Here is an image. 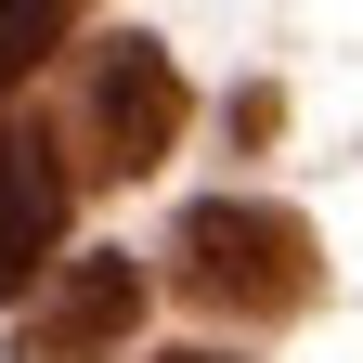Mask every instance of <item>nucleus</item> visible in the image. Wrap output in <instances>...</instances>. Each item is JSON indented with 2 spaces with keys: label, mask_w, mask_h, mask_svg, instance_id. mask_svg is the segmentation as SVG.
<instances>
[{
  "label": "nucleus",
  "mask_w": 363,
  "mask_h": 363,
  "mask_svg": "<svg viewBox=\"0 0 363 363\" xmlns=\"http://www.w3.org/2000/svg\"><path fill=\"white\" fill-rule=\"evenodd\" d=\"M169 286L195 311L272 325V311L311 298V220L298 208H259V195H208V208H182V234H169Z\"/></svg>",
  "instance_id": "nucleus-1"
},
{
  "label": "nucleus",
  "mask_w": 363,
  "mask_h": 363,
  "mask_svg": "<svg viewBox=\"0 0 363 363\" xmlns=\"http://www.w3.org/2000/svg\"><path fill=\"white\" fill-rule=\"evenodd\" d=\"M169 143H182V65L156 39H104L91 78H78V156L104 182H143Z\"/></svg>",
  "instance_id": "nucleus-2"
},
{
  "label": "nucleus",
  "mask_w": 363,
  "mask_h": 363,
  "mask_svg": "<svg viewBox=\"0 0 363 363\" xmlns=\"http://www.w3.org/2000/svg\"><path fill=\"white\" fill-rule=\"evenodd\" d=\"M130 325H143V259L91 247V259L52 272V298L26 311V363H91V350H117Z\"/></svg>",
  "instance_id": "nucleus-3"
},
{
  "label": "nucleus",
  "mask_w": 363,
  "mask_h": 363,
  "mask_svg": "<svg viewBox=\"0 0 363 363\" xmlns=\"http://www.w3.org/2000/svg\"><path fill=\"white\" fill-rule=\"evenodd\" d=\"M52 234H65V182H52V143L0 130V298H26L52 272Z\"/></svg>",
  "instance_id": "nucleus-4"
},
{
  "label": "nucleus",
  "mask_w": 363,
  "mask_h": 363,
  "mask_svg": "<svg viewBox=\"0 0 363 363\" xmlns=\"http://www.w3.org/2000/svg\"><path fill=\"white\" fill-rule=\"evenodd\" d=\"M78 13H91V0H0V91H13L39 52H52V39H65Z\"/></svg>",
  "instance_id": "nucleus-5"
},
{
  "label": "nucleus",
  "mask_w": 363,
  "mask_h": 363,
  "mask_svg": "<svg viewBox=\"0 0 363 363\" xmlns=\"http://www.w3.org/2000/svg\"><path fill=\"white\" fill-rule=\"evenodd\" d=\"M156 363H234V350H156Z\"/></svg>",
  "instance_id": "nucleus-6"
}]
</instances>
